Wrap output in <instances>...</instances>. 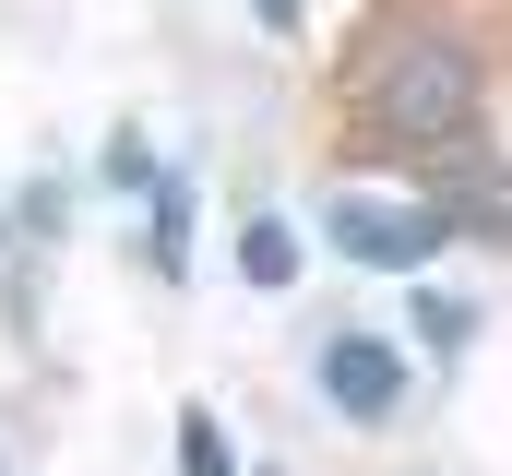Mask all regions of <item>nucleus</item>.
Instances as JSON below:
<instances>
[{"mask_svg": "<svg viewBox=\"0 0 512 476\" xmlns=\"http://www.w3.org/2000/svg\"><path fill=\"white\" fill-rule=\"evenodd\" d=\"M179 476H239L227 429H215V405H179Z\"/></svg>", "mask_w": 512, "mask_h": 476, "instance_id": "obj_6", "label": "nucleus"}, {"mask_svg": "<svg viewBox=\"0 0 512 476\" xmlns=\"http://www.w3.org/2000/svg\"><path fill=\"white\" fill-rule=\"evenodd\" d=\"M358 119H370V143H465L477 131V60L453 48V36H429V24H393L382 48L358 60Z\"/></svg>", "mask_w": 512, "mask_h": 476, "instance_id": "obj_1", "label": "nucleus"}, {"mask_svg": "<svg viewBox=\"0 0 512 476\" xmlns=\"http://www.w3.org/2000/svg\"><path fill=\"white\" fill-rule=\"evenodd\" d=\"M155 179H167V167H155L143 143H108V191H155Z\"/></svg>", "mask_w": 512, "mask_h": 476, "instance_id": "obj_8", "label": "nucleus"}, {"mask_svg": "<svg viewBox=\"0 0 512 476\" xmlns=\"http://www.w3.org/2000/svg\"><path fill=\"white\" fill-rule=\"evenodd\" d=\"M239 274H251V286H298V227H286V215H251V227H239Z\"/></svg>", "mask_w": 512, "mask_h": 476, "instance_id": "obj_4", "label": "nucleus"}, {"mask_svg": "<svg viewBox=\"0 0 512 476\" xmlns=\"http://www.w3.org/2000/svg\"><path fill=\"white\" fill-rule=\"evenodd\" d=\"M143 203H155V238H143V250H155V274H191V179H155Z\"/></svg>", "mask_w": 512, "mask_h": 476, "instance_id": "obj_5", "label": "nucleus"}, {"mask_svg": "<svg viewBox=\"0 0 512 476\" xmlns=\"http://www.w3.org/2000/svg\"><path fill=\"white\" fill-rule=\"evenodd\" d=\"M417 334H429V346L453 357V346H465V334H477V322H465V310H453V298H417Z\"/></svg>", "mask_w": 512, "mask_h": 476, "instance_id": "obj_7", "label": "nucleus"}, {"mask_svg": "<svg viewBox=\"0 0 512 476\" xmlns=\"http://www.w3.org/2000/svg\"><path fill=\"white\" fill-rule=\"evenodd\" d=\"M322 227L346 238L370 274H429V262L453 250V215H441V203H370V191H346Z\"/></svg>", "mask_w": 512, "mask_h": 476, "instance_id": "obj_2", "label": "nucleus"}, {"mask_svg": "<svg viewBox=\"0 0 512 476\" xmlns=\"http://www.w3.org/2000/svg\"><path fill=\"white\" fill-rule=\"evenodd\" d=\"M322 405L358 417V429H382L393 405H405V357L382 334H322Z\"/></svg>", "mask_w": 512, "mask_h": 476, "instance_id": "obj_3", "label": "nucleus"}]
</instances>
